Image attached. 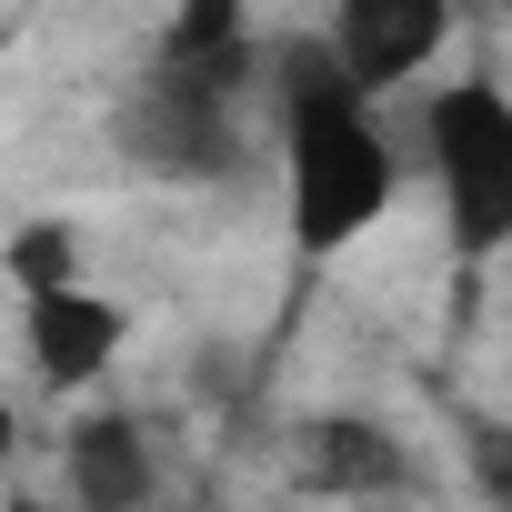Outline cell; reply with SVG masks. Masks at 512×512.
Segmentation results:
<instances>
[{"label":"cell","instance_id":"5b68a950","mask_svg":"<svg viewBox=\"0 0 512 512\" xmlns=\"http://www.w3.org/2000/svg\"><path fill=\"white\" fill-rule=\"evenodd\" d=\"M21 322H31V372H41V392H81L91 372H111V352H121V302H101V292H81V282H51V292H21Z\"/></svg>","mask_w":512,"mask_h":512},{"label":"cell","instance_id":"7a4b0ae2","mask_svg":"<svg viewBox=\"0 0 512 512\" xmlns=\"http://www.w3.org/2000/svg\"><path fill=\"white\" fill-rule=\"evenodd\" d=\"M432 171H442V201H452L462 262H492L512 241V101L492 81H452L432 101Z\"/></svg>","mask_w":512,"mask_h":512},{"label":"cell","instance_id":"8fae6325","mask_svg":"<svg viewBox=\"0 0 512 512\" xmlns=\"http://www.w3.org/2000/svg\"><path fill=\"white\" fill-rule=\"evenodd\" d=\"M352 512H402V502H352Z\"/></svg>","mask_w":512,"mask_h":512},{"label":"cell","instance_id":"277c9868","mask_svg":"<svg viewBox=\"0 0 512 512\" xmlns=\"http://www.w3.org/2000/svg\"><path fill=\"white\" fill-rule=\"evenodd\" d=\"M442 31H452V0H332V41L322 51L342 61V81L362 101H382L442 51Z\"/></svg>","mask_w":512,"mask_h":512},{"label":"cell","instance_id":"6da1fadb","mask_svg":"<svg viewBox=\"0 0 512 512\" xmlns=\"http://www.w3.org/2000/svg\"><path fill=\"white\" fill-rule=\"evenodd\" d=\"M272 91H282V171H292V241L302 262H332L352 251L392 191H402V161L372 121V101L342 81V61L322 41H282L272 61Z\"/></svg>","mask_w":512,"mask_h":512},{"label":"cell","instance_id":"30bf717a","mask_svg":"<svg viewBox=\"0 0 512 512\" xmlns=\"http://www.w3.org/2000/svg\"><path fill=\"white\" fill-rule=\"evenodd\" d=\"M0 512H81V502H31V492H11V502H0Z\"/></svg>","mask_w":512,"mask_h":512},{"label":"cell","instance_id":"3957f363","mask_svg":"<svg viewBox=\"0 0 512 512\" xmlns=\"http://www.w3.org/2000/svg\"><path fill=\"white\" fill-rule=\"evenodd\" d=\"M131 151L171 181H241L251 171V141H241V101L231 91H201L181 71L151 61V81L131 91Z\"/></svg>","mask_w":512,"mask_h":512},{"label":"cell","instance_id":"9c48e42d","mask_svg":"<svg viewBox=\"0 0 512 512\" xmlns=\"http://www.w3.org/2000/svg\"><path fill=\"white\" fill-rule=\"evenodd\" d=\"M71 262H81L71 221H31V231H11V251H0V272H11L21 292H51V282H71Z\"/></svg>","mask_w":512,"mask_h":512},{"label":"cell","instance_id":"8992f818","mask_svg":"<svg viewBox=\"0 0 512 512\" xmlns=\"http://www.w3.org/2000/svg\"><path fill=\"white\" fill-rule=\"evenodd\" d=\"M71 502L81 512H151L161 502V462L131 412H91L71 432Z\"/></svg>","mask_w":512,"mask_h":512},{"label":"cell","instance_id":"ba28073f","mask_svg":"<svg viewBox=\"0 0 512 512\" xmlns=\"http://www.w3.org/2000/svg\"><path fill=\"white\" fill-rule=\"evenodd\" d=\"M312 482L322 492H342V502H402L412 492V452L382 432V422H352V412H332V422H312Z\"/></svg>","mask_w":512,"mask_h":512},{"label":"cell","instance_id":"7c38bea8","mask_svg":"<svg viewBox=\"0 0 512 512\" xmlns=\"http://www.w3.org/2000/svg\"><path fill=\"white\" fill-rule=\"evenodd\" d=\"M0 452H11V412H0Z\"/></svg>","mask_w":512,"mask_h":512},{"label":"cell","instance_id":"52a82bcc","mask_svg":"<svg viewBox=\"0 0 512 512\" xmlns=\"http://www.w3.org/2000/svg\"><path fill=\"white\" fill-rule=\"evenodd\" d=\"M161 71L201 81V91H251V71H262V51H251V21H241V0H181L171 31H161Z\"/></svg>","mask_w":512,"mask_h":512}]
</instances>
